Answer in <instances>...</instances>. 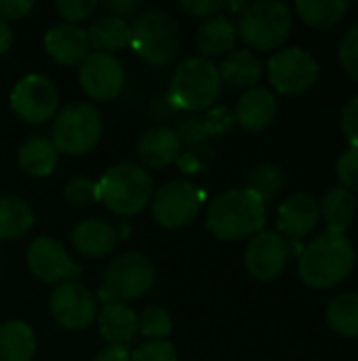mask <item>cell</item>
Returning a JSON list of instances; mask_svg holds the SVG:
<instances>
[{"mask_svg": "<svg viewBox=\"0 0 358 361\" xmlns=\"http://www.w3.org/2000/svg\"><path fill=\"white\" fill-rule=\"evenodd\" d=\"M34 212L23 199L0 197V241H13L30 233Z\"/></svg>", "mask_w": 358, "mask_h": 361, "instance_id": "4316f807", "label": "cell"}, {"mask_svg": "<svg viewBox=\"0 0 358 361\" xmlns=\"http://www.w3.org/2000/svg\"><path fill=\"white\" fill-rule=\"evenodd\" d=\"M34 8L32 0H0V19H21Z\"/></svg>", "mask_w": 358, "mask_h": 361, "instance_id": "60d3db41", "label": "cell"}, {"mask_svg": "<svg viewBox=\"0 0 358 361\" xmlns=\"http://www.w3.org/2000/svg\"><path fill=\"white\" fill-rule=\"evenodd\" d=\"M173 322L162 307H148L137 317V330L150 341H165L171 334Z\"/></svg>", "mask_w": 358, "mask_h": 361, "instance_id": "1f68e13d", "label": "cell"}, {"mask_svg": "<svg viewBox=\"0 0 358 361\" xmlns=\"http://www.w3.org/2000/svg\"><path fill=\"white\" fill-rule=\"evenodd\" d=\"M196 44L203 57H219L234 51L236 44V25L230 17L213 15L209 17L196 34Z\"/></svg>", "mask_w": 358, "mask_h": 361, "instance_id": "7402d4cb", "label": "cell"}, {"mask_svg": "<svg viewBox=\"0 0 358 361\" xmlns=\"http://www.w3.org/2000/svg\"><path fill=\"white\" fill-rule=\"evenodd\" d=\"M283 184H285V180H283V173L279 171V167L268 165V163L257 165L247 178V190L257 195L264 205L279 197V192L283 190Z\"/></svg>", "mask_w": 358, "mask_h": 361, "instance_id": "4dcf8cb0", "label": "cell"}, {"mask_svg": "<svg viewBox=\"0 0 358 361\" xmlns=\"http://www.w3.org/2000/svg\"><path fill=\"white\" fill-rule=\"evenodd\" d=\"M59 106V93L55 85L42 74L23 76L11 91V108L13 112L32 125L46 123L55 116Z\"/></svg>", "mask_w": 358, "mask_h": 361, "instance_id": "30bf717a", "label": "cell"}, {"mask_svg": "<svg viewBox=\"0 0 358 361\" xmlns=\"http://www.w3.org/2000/svg\"><path fill=\"white\" fill-rule=\"evenodd\" d=\"M101 114L91 104L65 106L53 123V146L65 154H87L101 140Z\"/></svg>", "mask_w": 358, "mask_h": 361, "instance_id": "52a82bcc", "label": "cell"}, {"mask_svg": "<svg viewBox=\"0 0 358 361\" xmlns=\"http://www.w3.org/2000/svg\"><path fill=\"white\" fill-rule=\"evenodd\" d=\"M78 80L93 99H112L124 87V68L114 55L89 53L80 61Z\"/></svg>", "mask_w": 358, "mask_h": 361, "instance_id": "5bb4252c", "label": "cell"}, {"mask_svg": "<svg viewBox=\"0 0 358 361\" xmlns=\"http://www.w3.org/2000/svg\"><path fill=\"white\" fill-rule=\"evenodd\" d=\"M319 222V205L310 195L298 192L289 197L279 209V231L291 239H302L314 231Z\"/></svg>", "mask_w": 358, "mask_h": 361, "instance_id": "e0dca14e", "label": "cell"}, {"mask_svg": "<svg viewBox=\"0 0 358 361\" xmlns=\"http://www.w3.org/2000/svg\"><path fill=\"white\" fill-rule=\"evenodd\" d=\"M276 110H279L276 97L264 87H253L238 99L234 118L245 129L260 131L276 118Z\"/></svg>", "mask_w": 358, "mask_h": 361, "instance_id": "d6986e66", "label": "cell"}, {"mask_svg": "<svg viewBox=\"0 0 358 361\" xmlns=\"http://www.w3.org/2000/svg\"><path fill=\"white\" fill-rule=\"evenodd\" d=\"M342 129L352 148H358V95L352 97L342 110Z\"/></svg>", "mask_w": 358, "mask_h": 361, "instance_id": "f35d334b", "label": "cell"}, {"mask_svg": "<svg viewBox=\"0 0 358 361\" xmlns=\"http://www.w3.org/2000/svg\"><path fill=\"white\" fill-rule=\"evenodd\" d=\"M354 267L352 243L338 233H323L317 237L300 258V277L308 288L325 290L338 286Z\"/></svg>", "mask_w": 358, "mask_h": 361, "instance_id": "7a4b0ae2", "label": "cell"}, {"mask_svg": "<svg viewBox=\"0 0 358 361\" xmlns=\"http://www.w3.org/2000/svg\"><path fill=\"white\" fill-rule=\"evenodd\" d=\"M154 283L152 262L137 252L114 258L106 271L99 296L106 302H127L141 298Z\"/></svg>", "mask_w": 358, "mask_h": 361, "instance_id": "ba28073f", "label": "cell"}, {"mask_svg": "<svg viewBox=\"0 0 358 361\" xmlns=\"http://www.w3.org/2000/svg\"><path fill=\"white\" fill-rule=\"evenodd\" d=\"M340 61L346 74L358 80V23L344 32L342 44H340Z\"/></svg>", "mask_w": 358, "mask_h": 361, "instance_id": "836d02e7", "label": "cell"}, {"mask_svg": "<svg viewBox=\"0 0 358 361\" xmlns=\"http://www.w3.org/2000/svg\"><path fill=\"white\" fill-rule=\"evenodd\" d=\"M87 40H89V47L95 49V53L112 55L114 51L131 44V25L124 19L114 17V15L99 17L87 30Z\"/></svg>", "mask_w": 358, "mask_h": 361, "instance_id": "603a6c76", "label": "cell"}, {"mask_svg": "<svg viewBox=\"0 0 358 361\" xmlns=\"http://www.w3.org/2000/svg\"><path fill=\"white\" fill-rule=\"evenodd\" d=\"M289 256L291 252L285 237L272 231H262L249 241L245 252V264L253 277L270 281L285 271Z\"/></svg>", "mask_w": 358, "mask_h": 361, "instance_id": "9a60e30c", "label": "cell"}, {"mask_svg": "<svg viewBox=\"0 0 358 361\" xmlns=\"http://www.w3.org/2000/svg\"><path fill=\"white\" fill-rule=\"evenodd\" d=\"M49 309L53 319L65 330H82L91 326L97 315L95 296L80 283L68 281L59 283L49 300Z\"/></svg>", "mask_w": 358, "mask_h": 361, "instance_id": "7c38bea8", "label": "cell"}, {"mask_svg": "<svg viewBox=\"0 0 358 361\" xmlns=\"http://www.w3.org/2000/svg\"><path fill=\"white\" fill-rule=\"evenodd\" d=\"M55 8L68 23L76 25L78 21L87 19L97 8V2L95 0H59L55 2Z\"/></svg>", "mask_w": 358, "mask_h": 361, "instance_id": "d590c367", "label": "cell"}, {"mask_svg": "<svg viewBox=\"0 0 358 361\" xmlns=\"http://www.w3.org/2000/svg\"><path fill=\"white\" fill-rule=\"evenodd\" d=\"M266 224V205L247 188H234L217 199L207 209V228L222 241H238L262 233Z\"/></svg>", "mask_w": 358, "mask_h": 361, "instance_id": "6da1fadb", "label": "cell"}, {"mask_svg": "<svg viewBox=\"0 0 358 361\" xmlns=\"http://www.w3.org/2000/svg\"><path fill=\"white\" fill-rule=\"evenodd\" d=\"M203 197L192 182L173 180L154 192L152 216L165 228H181L196 218Z\"/></svg>", "mask_w": 358, "mask_h": 361, "instance_id": "9c48e42d", "label": "cell"}, {"mask_svg": "<svg viewBox=\"0 0 358 361\" xmlns=\"http://www.w3.org/2000/svg\"><path fill=\"white\" fill-rule=\"evenodd\" d=\"M118 233L103 220H84L72 233L74 247L87 258H101L116 247Z\"/></svg>", "mask_w": 358, "mask_h": 361, "instance_id": "ffe728a7", "label": "cell"}, {"mask_svg": "<svg viewBox=\"0 0 358 361\" xmlns=\"http://www.w3.org/2000/svg\"><path fill=\"white\" fill-rule=\"evenodd\" d=\"M137 154L148 167H167L181 157V137L173 129L156 127L141 135L137 142Z\"/></svg>", "mask_w": 358, "mask_h": 361, "instance_id": "ac0fdd59", "label": "cell"}, {"mask_svg": "<svg viewBox=\"0 0 358 361\" xmlns=\"http://www.w3.org/2000/svg\"><path fill=\"white\" fill-rule=\"evenodd\" d=\"M103 6L108 11H112L114 17H127V15H133L141 8V2L139 0H110V2H103Z\"/></svg>", "mask_w": 358, "mask_h": 361, "instance_id": "b9f144b4", "label": "cell"}, {"mask_svg": "<svg viewBox=\"0 0 358 361\" xmlns=\"http://www.w3.org/2000/svg\"><path fill=\"white\" fill-rule=\"evenodd\" d=\"M57 157H59V152L51 140L30 137L21 144L17 161L25 173L36 176V178H44V176L53 173V169L57 165Z\"/></svg>", "mask_w": 358, "mask_h": 361, "instance_id": "d4e9b609", "label": "cell"}, {"mask_svg": "<svg viewBox=\"0 0 358 361\" xmlns=\"http://www.w3.org/2000/svg\"><path fill=\"white\" fill-rule=\"evenodd\" d=\"M13 44V32L6 21L0 19V55H4Z\"/></svg>", "mask_w": 358, "mask_h": 361, "instance_id": "ee69618b", "label": "cell"}, {"mask_svg": "<svg viewBox=\"0 0 358 361\" xmlns=\"http://www.w3.org/2000/svg\"><path fill=\"white\" fill-rule=\"evenodd\" d=\"M99 332L110 345L127 347L137 334V315L122 302H106L99 317Z\"/></svg>", "mask_w": 358, "mask_h": 361, "instance_id": "44dd1931", "label": "cell"}, {"mask_svg": "<svg viewBox=\"0 0 358 361\" xmlns=\"http://www.w3.org/2000/svg\"><path fill=\"white\" fill-rule=\"evenodd\" d=\"M295 8L300 17L314 27H329L342 21L348 11V2L344 0H298Z\"/></svg>", "mask_w": 358, "mask_h": 361, "instance_id": "f1b7e54d", "label": "cell"}, {"mask_svg": "<svg viewBox=\"0 0 358 361\" xmlns=\"http://www.w3.org/2000/svg\"><path fill=\"white\" fill-rule=\"evenodd\" d=\"M131 361H177V355L171 343L150 341L131 353Z\"/></svg>", "mask_w": 358, "mask_h": 361, "instance_id": "e575fe53", "label": "cell"}, {"mask_svg": "<svg viewBox=\"0 0 358 361\" xmlns=\"http://www.w3.org/2000/svg\"><path fill=\"white\" fill-rule=\"evenodd\" d=\"M327 322L329 326L346 336H358V294H340L329 302L327 309Z\"/></svg>", "mask_w": 358, "mask_h": 361, "instance_id": "f546056e", "label": "cell"}, {"mask_svg": "<svg viewBox=\"0 0 358 361\" xmlns=\"http://www.w3.org/2000/svg\"><path fill=\"white\" fill-rule=\"evenodd\" d=\"M338 178L344 188H358V148H348L338 159Z\"/></svg>", "mask_w": 358, "mask_h": 361, "instance_id": "8d00e7d4", "label": "cell"}, {"mask_svg": "<svg viewBox=\"0 0 358 361\" xmlns=\"http://www.w3.org/2000/svg\"><path fill=\"white\" fill-rule=\"evenodd\" d=\"M222 82L232 87H251L262 78V61L251 51H232L217 68Z\"/></svg>", "mask_w": 358, "mask_h": 361, "instance_id": "484cf974", "label": "cell"}, {"mask_svg": "<svg viewBox=\"0 0 358 361\" xmlns=\"http://www.w3.org/2000/svg\"><path fill=\"white\" fill-rule=\"evenodd\" d=\"M291 32V11L285 2L262 0L247 4L241 11L238 34L241 38L260 51L281 47Z\"/></svg>", "mask_w": 358, "mask_h": 361, "instance_id": "5b68a950", "label": "cell"}, {"mask_svg": "<svg viewBox=\"0 0 358 361\" xmlns=\"http://www.w3.org/2000/svg\"><path fill=\"white\" fill-rule=\"evenodd\" d=\"M131 44L146 61L165 66L179 51V23L167 11L141 13L131 27Z\"/></svg>", "mask_w": 358, "mask_h": 361, "instance_id": "8992f818", "label": "cell"}, {"mask_svg": "<svg viewBox=\"0 0 358 361\" xmlns=\"http://www.w3.org/2000/svg\"><path fill=\"white\" fill-rule=\"evenodd\" d=\"M234 116L228 112V108H213L205 121H203V129L207 135H224L230 127H232Z\"/></svg>", "mask_w": 358, "mask_h": 361, "instance_id": "74e56055", "label": "cell"}, {"mask_svg": "<svg viewBox=\"0 0 358 361\" xmlns=\"http://www.w3.org/2000/svg\"><path fill=\"white\" fill-rule=\"evenodd\" d=\"M222 95V76L215 63L205 57L186 59L173 74L169 99L179 110H207Z\"/></svg>", "mask_w": 358, "mask_h": 361, "instance_id": "277c9868", "label": "cell"}, {"mask_svg": "<svg viewBox=\"0 0 358 361\" xmlns=\"http://www.w3.org/2000/svg\"><path fill=\"white\" fill-rule=\"evenodd\" d=\"M270 82L285 95H298L310 89L319 76V63L304 49H283L268 61Z\"/></svg>", "mask_w": 358, "mask_h": 361, "instance_id": "8fae6325", "label": "cell"}, {"mask_svg": "<svg viewBox=\"0 0 358 361\" xmlns=\"http://www.w3.org/2000/svg\"><path fill=\"white\" fill-rule=\"evenodd\" d=\"M354 212H357V201L350 195V190H346L344 186L331 188L323 199V214L329 224V233L342 235L352 222Z\"/></svg>", "mask_w": 358, "mask_h": 361, "instance_id": "83f0119b", "label": "cell"}, {"mask_svg": "<svg viewBox=\"0 0 358 361\" xmlns=\"http://www.w3.org/2000/svg\"><path fill=\"white\" fill-rule=\"evenodd\" d=\"M27 267L32 275L46 283H68L80 275V267L68 256L65 247L51 239L38 237L27 250Z\"/></svg>", "mask_w": 358, "mask_h": 361, "instance_id": "4fadbf2b", "label": "cell"}, {"mask_svg": "<svg viewBox=\"0 0 358 361\" xmlns=\"http://www.w3.org/2000/svg\"><path fill=\"white\" fill-rule=\"evenodd\" d=\"M97 197L112 214L135 216L152 203V178L137 163H118L97 182Z\"/></svg>", "mask_w": 358, "mask_h": 361, "instance_id": "3957f363", "label": "cell"}, {"mask_svg": "<svg viewBox=\"0 0 358 361\" xmlns=\"http://www.w3.org/2000/svg\"><path fill=\"white\" fill-rule=\"evenodd\" d=\"M224 4L226 2L219 0H184L179 6L192 17H213L219 8H224Z\"/></svg>", "mask_w": 358, "mask_h": 361, "instance_id": "ab89813d", "label": "cell"}, {"mask_svg": "<svg viewBox=\"0 0 358 361\" xmlns=\"http://www.w3.org/2000/svg\"><path fill=\"white\" fill-rule=\"evenodd\" d=\"M95 361H131V353L122 345H110L108 349L97 353Z\"/></svg>", "mask_w": 358, "mask_h": 361, "instance_id": "7bdbcfd3", "label": "cell"}, {"mask_svg": "<svg viewBox=\"0 0 358 361\" xmlns=\"http://www.w3.org/2000/svg\"><path fill=\"white\" fill-rule=\"evenodd\" d=\"M44 49L49 57H53L57 63L74 66L80 63L89 55V40L87 30L72 23L55 25L44 36Z\"/></svg>", "mask_w": 358, "mask_h": 361, "instance_id": "2e32d148", "label": "cell"}, {"mask_svg": "<svg viewBox=\"0 0 358 361\" xmlns=\"http://www.w3.org/2000/svg\"><path fill=\"white\" fill-rule=\"evenodd\" d=\"M36 338L27 324L6 322L0 326V361H32Z\"/></svg>", "mask_w": 358, "mask_h": 361, "instance_id": "cb8c5ba5", "label": "cell"}, {"mask_svg": "<svg viewBox=\"0 0 358 361\" xmlns=\"http://www.w3.org/2000/svg\"><path fill=\"white\" fill-rule=\"evenodd\" d=\"M65 199L72 205L84 207V205H93L99 201L97 197V182H93L91 178L84 176H76L65 184Z\"/></svg>", "mask_w": 358, "mask_h": 361, "instance_id": "d6a6232c", "label": "cell"}]
</instances>
